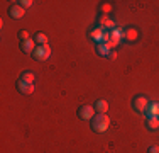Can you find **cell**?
<instances>
[{"label":"cell","mask_w":159,"mask_h":153,"mask_svg":"<svg viewBox=\"0 0 159 153\" xmlns=\"http://www.w3.org/2000/svg\"><path fill=\"white\" fill-rule=\"evenodd\" d=\"M110 126V119H108L107 114H102V112H97L95 117L92 119V129L97 133H105Z\"/></svg>","instance_id":"6da1fadb"},{"label":"cell","mask_w":159,"mask_h":153,"mask_svg":"<svg viewBox=\"0 0 159 153\" xmlns=\"http://www.w3.org/2000/svg\"><path fill=\"white\" fill-rule=\"evenodd\" d=\"M32 56H34V60H39V61L48 60L49 56H51V48H49V44H41V46H36V49H34Z\"/></svg>","instance_id":"7a4b0ae2"},{"label":"cell","mask_w":159,"mask_h":153,"mask_svg":"<svg viewBox=\"0 0 159 153\" xmlns=\"http://www.w3.org/2000/svg\"><path fill=\"white\" fill-rule=\"evenodd\" d=\"M78 117H80V119H85V121H92L93 117H95V107L81 106L78 109Z\"/></svg>","instance_id":"3957f363"},{"label":"cell","mask_w":159,"mask_h":153,"mask_svg":"<svg viewBox=\"0 0 159 153\" xmlns=\"http://www.w3.org/2000/svg\"><path fill=\"white\" fill-rule=\"evenodd\" d=\"M147 99L144 97V95H139V97H135L134 101H132V107H134L137 112H146V107H147Z\"/></svg>","instance_id":"277c9868"},{"label":"cell","mask_w":159,"mask_h":153,"mask_svg":"<svg viewBox=\"0 0 159 153\" xmlns=\"http://www.w3.org/2000/svg\"><path fill=\"white\" fill-rule=\"evenodd\" d=\"M24 12H25V10L22 9V7L19 5V3H14V5H10V7H9V15H10L12 19H17V21L24 17Z\"/></svg>","instance_id":"5b68a950"},{"label":"cell","mask_w":159,"mask_h":153,"mask_svg":"<svg viewBox=\"0 0 159 153\" xmlns=\"http://www.w3.org/2000/svg\"><path fill=\"white\" fill-rule=\"evenodd\" d=\"M17 90L20 92V94H24V95H29V94L34 92V85L32 83H25V82H22V80H19L17 82Z\"/></svg>","instance_id":"8992f818"},{"label":"cell","mask_w":159,"mask_h":153,"mask_svg":"<svg viewBox=\"0 0 159 153\" xmlns=\"http://www.w3.org/2000/svg\"><path fill=\"white\" fill-rule=\"evenodd\" d=\"M147 117H159V104L157 102H149L146 107Z\"/></svg>","instance_id":"52a82bcc"},{"label":"cell","mask_w":159,"mask_h":153,"mask_svg":"<svg viewBox=\"0 0 159 153\" xmlns=\"http://www.w3.org/2000/svg\"><path fill=\"white\" fill-rule=\"evenodd\" d=\"M103 34H105V29L103 27H97V29H93L92 32H90V37H92L97 44H100L102 41H103Z\"/></svg>","instance_id":"ba28073f"},{"label":"cell","mask_w":159,"mask_h":153,"mask_svg":"<svg viewBox=\"0 0 159 153\" xmlns=\"http://www.w3.org/2000/svg\"><path fill=\"white\" fill-rule=\"evenodd\" d=\"M36 41L34 39H27V41H24V43H20V49L24 53H34V49H36Z\"/></svg>","instance_id":"9c48e42d"},{"label":"cell","mask_w":159,"mask_h":153,"mask_svg":"<svg viewBox=\"0 0 159 153\" xmlns=\"http://www.w3.org/2000/svg\"><path fill=\"white\" fill-rule=\"evenodd\" d=\"M95 111L97 112H102V114H107V111H108V102L107 101H103V99H100V101H97L95 102Z\"/></svg>","instance_id":"30bf717a"},{"label":"cell","mask_w":159,"mask_h":153,"mask_svg":"<svg viewBox=\"0 0 159 153\" xmlns=\"http://www.w3.org/2000/svg\"><path fill=\"white\" fill-rule=\"evenodd\" d=\"M124 37H125L127 41H135L139 37V32L135 27H129L127 31H124Z\"/></svg>","instance_id":"8fae6325"},{"label":"cell","mask_w":159,"mask_h":153,"mask_svg":"<svg viewBox=\"0 0 159 153\" xmlns=\"http://www.w3.org/2000/svg\"><path fill=\"white\" fill-rule=\"evenodd\" d=\"M122 37H124V31L120 29V27H115V29L110 31V39H112V41L120 43V41H122Z\"/></svg>","instance_id":"7c38bea8"},{"label":"cell","mask_w":159,"mask_h":153,"mask_svg":"<svg viewBox=\"0 0 159 153\" xmlns=\"http://www.w3.org/2000/svg\"><path fill=\"white\" fill-rule=\"evenodd\" d=\"M95 51H97V55H100V56H103V58H107L108 53H110V49H108L103 43H100V44L95 46Z\"/></svg>","instance_id":"4fadbf2b"},{"label":"cell","mask_w":159,"mask_h":153,"mask_svg":"<svg viewBox=\"0 0 159 153\" xmlns=\"http://www.w3.org/2000/svg\"><path fill=\"white\" fill-rule=\"evenodd\" d=\"M147 128L152 131L159 129V117H147Z\"/></svg>","instance_id":"5bb4252c"},{"label":"cell","mask_w":159,"mask_h":153,"mask_svg":"<svg viewBox=\"0 0 159 153\" xmlns=\"http://www.w3.org/2000/svg\"><path fill=\"white\" fill-rule=\"evenodd\" d=\"M34 41L37 43V46H41V44H48V36L44 32H37L36 36H34Z\"/></svg>","instance_id":"9a60e30c"},{"label":"cell","mask_w":159,"mask_h":153,"mask_svg":"<svg viewBox=\"0 0 159 153\" xmlns=\"http://www.w3.org/2000/svg\"><path fill=\"white\" fill-rule=\"evenodd\" d=\"M19 80H22V82H25V83H34V73H31V72H22V75Z\"/></svg>","instance_id":"2e32d148"},{"label":"cell","mask_w":159,"mask_h":153,"mask_svg":"<svg viewBox=\"0 0 159 153\" xmlns=\"http://www.w3.org/2000/svg\"><path fill=\"white\" fill-rule=\"evenodd\" d=\"M19 39H20L22 43L27 41V39H31V37H29V32H27V31H24V29H20V31H19Z\"/></svg>","instance_id":"e0dca14e"},{"label":"cell","mask_w":159,"mask_h":153,"mask_svg":"<svg viewBox=\"0 0 159 153\" xmlns=\"http://www.w3.org/2000/svg\"><path fill=\"white\" fill-rule=\"evenodd\" d=\"M17 3L25 10V9H29V7H32V3H34V2H32V0H20V2H17Z\"/></svg>","instance_id":"ac0fdd59"},{"label":"cell","mask_w":159,"mask_h":153,"mask_svg":"<svg viewBox=\"0 0 159 153\" xmlns=\"http://www.w3.org/2000/svg\"><path fill=\"white\" fill-rule=\"evenodd\" d=\"M103 29H115V22H113V21H110V19H108V21L105 22Z\"/></svg>","instance_id":"d6986e66"},{"label":"cell","mask_w":159,"mask_h":153,"mask_svg":"<svg viewBox=\"0 0 159 153\" xmlns=\"http://www.w3.org/2000/svg\"><path fill=\"white\" fill-rule=\"evenodd\" d=\"M117 44H119V43H115V41H112V39H110V41H107V43H105V46H107L108 49H113V48H115Z\"/></svg>","instance_id":"ffe728a7"},{"label":"cell","mask_w":159,"mask_h":153,"mask_svg":"<svg viewBox=\"0 0 159 153\" xmlns=\"http://www.w3.org/2000/svg\"><path fill=\"white\" fill-rule=\"evenodd\" d=\"M147 153H159V146H151Z\"/></svg>","instance_id":"44dd1931"},{"label":"cell","mask_w":159,"mask_h":153,"mask_svg":"<svg viewBox=\"0 0 159 153\" xmlns=\"http://www.w3.org/2000/svg\"><path fill=\"white\" fill-rule=\"evenodd\" d=\"M110 9H112L110 5H102V7H100V10H102V12H108Z\"/></svg>","instance_id":"7402d4cb"},{"label":"cell","mask_w":159,"mask_h":153,"mask_svg":"<svg viewBox=\"0 0 159 153\" xmlns=\"http://www.w3.org/2000/svg\"><path fill=\"white\" fill-rule=\"evenodd\" d=\"M115 56H117V55H115V51H110L107 58H108V60H115Z\"/></svg>","instance_id":"603a6c76"}]
</instances>
